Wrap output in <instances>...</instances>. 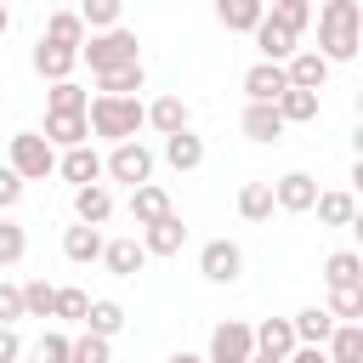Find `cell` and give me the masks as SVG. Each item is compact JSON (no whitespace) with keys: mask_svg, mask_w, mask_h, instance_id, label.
<instances>
[{"mask_svg":"<svg viewBox=\"0 0 363 363\" xmlns=\"http://www.w3.org/2000/svg\"><path fill=\"white\" fill-rule=\"evenodd\" d=\"M363 45V6L357 0H323L318 6V57L335 68V62H352Z\"/></svg>","mask_w":363,"mask_h":363,"instance_id":"1","label":"cell"},{"mask_svg":"<svg viewBox=\"0 0 363 363\" xmlns=\"http://www.w3.org/2000/svg\"><path fill=\"white\" fill-rule=\"evenodd\" d=\"M91 136H102V142H136V130L147 125V108H142V96H91Z\"/></svg>","mask_w":363,"mask_h":363,"instance_id":"2","label":"cell"},{"mask_svg":"<svg viewBox=\"0 0 363 363\" xmlns=\"http://www.w3.org/2000/svg\"><path fill=\"white\" fill-rule=\"evenodd\" d=\"M79 62H91V74H113V68L142 62V45H136V34L119 23V28H108V34H91V40L79 45Z\"/></svg>","mask_w":363,"mask_h":363,"instance_id":"3","label":"cell"},{"mask_svg":"<svg viewBox=\"0 0 363 363\" xmlns=\"http://www.w3.org/2000/svg\"><path fill=\"white\" fill-rule=\"evenodd\" d=\"M11 170L23 176V187H28V182H45V176L57 170V147H51L40 130H17V136H11Z\"/></svg>","mask_w":363,"mask_h":363,"instance_id":"4","label":"cell"},{"mask_svg":"<svg viewBox=\"0 0 363 363\" xmlns=\"http://www.w3.org/2000/svg\"><path fill=\"white\" fill-rule=\"evenodd\" d=\"M250 357H255V323L227 318V323L210 329V352H204V363H250Z\"/></svg>","mask_w":363,"mask_h":363,"instance_id":"5","label":"cell"},{"mask_svg":"<svg viewBox=\"0 0 363 363\" xmlns=\"http://www.w3.org/2000/svg\"><path fill=\"white\" fill-rule=\"evenodd\" d=\"M102 170H108V182H125V187L136 193V187L153 182V147H142V142H119V147L102 159Z\"/></svg>","mask_w":363,"mask_h":363,"instance_id":"6","label":"cell"},{"mask_svg":"<svg viewBox=\"0 0 363 363\" xmlns=\"http://www.w3.org/2000/svg\"><path fill=\"white\" fill-rule=\"evenodd\" d=\"M199 272H204L210 284H238V278H244V250H238L233 238H210V244L199 250Z\"/></svg>","mask_w":363,"mask_h":363,"instance_id":"7","label":"cell"},{"mask_svg":"<svg viewBox=\"0 0 363 363\" xmlns=\"http://www.w3.org/2000/svg\"><path fill=\"white\" fill-rule=\"evenodd\" d=\"M289 91V74L278 68V62H250L244 68V96L250 102H267V108H278V96Z\"/></svg>","mask_w":363,"mask_h":363,"instance_id":"8","label":"cell"},{"mask_svg":"<svg viewBox=\"0 0 363 363\" xmlns=\"http://www.w3.org/2000/svg\"><path fill=\"white\" fill-rule=\"evenodd\" d=\"M57 176H62V182H74V193H79V187H96L108 170H102V153L85 142V147H68V153L57 159Z\"/></svg>","mask_w":363,"mask_h":363,"instance_id":"9","label":"cell"},{"mask_svg":"<svg viewBox=\"0 0 363 363\" xmlns=\"http://www.w3.org/2000/svg\"><path fill=\"white\" fill-rule=\"evenodd\" d=\"M28 62H34V74H40V79L62 85V79H74V68H79V51H68V45H51V40H40V45L28 51Z\"/></svg>","mask_w":363,"mask_h":363,"instance_id":"10","label":"cell"},{"mask_svg":"<svg viewBox=\"0 0 363 363\" xmlns=\"http://www.w3.org/2000/svg\"><path fill=\"white\" fill-rule=\"evenodd\" d=\"M272 199H278V210L301 216V210H312V204H318V176L289 170V176H278V182H272Z\"/></svg>","mask_w":363,"mask_h":363,"instance_id":"11","label":"cell"},{"mask_svg":"<svg viewBox=\"0 0 363 363\" xmlns=\"http://www.w3.org/2000/svg\"><path fill=\"white\" fill-rule=\"evenodd\" d=\"M267 17V0H216V23L227 34H255Z\"/></svg>","mask_w":363,"mask_h":363,"instance_id":"12","label":"cell"},{"mask_svg":"<svg viewBox=\"0 0 363 363\" xmlns=\"http://www.w3.org/2000/svg\"><path fill=\"white\" fill-rule=\"evenodd\" d=\"M40 136L68 153V147H85V142H91V119H85V113H45V130H40Z\"/></svg>","mask_w":363,"mask_h":363,"instance_id":"13","label":"cell"},{"mask_svg":"<svg viewBox=\"0 0 363 363\" xmlns=\"http://www.w3.org/2000/svg\"><path fill=\"white\" fill-rule=\"evenodd\" d=\"M255 352L289 363V357H295V323H289V318H261V323H255Z\"/></svg>","mask_w":363,"mask_h":363,"instance_id":"14","label":"cell"},{"mask_svg":"<svg viewBox=\"0 0 363 363\" xmlns=\"http://www.w3.org/2000/svg\"><path fill=\"white\" fill-rule=\"evenodd\" d=\"M147 125H153L159 136H182V130H193V113H187L182 96H153V102H147Z\"/></svg>","mask_w":363,"mask_h":363,"instance_id":"15","label":"cell"},{"mask_svg":"<svg viewBox=\"0 0 363 363\" xmlns=\"http://www.w3.org/2000/svg\"><path fill=\"white\" fill-rule=\"evenodd\" d=\"M164 216H176V204H170V193H164L159 182H147V187L130 193V221H136V227H153V221H164Z\"/></svg>","mask_w":363,"mask_h":363,"instance_id":"16","label":"cell"},{"mask_svg":"<svg viewBox=\"0 0 363 363\" xmlns=\"http://www.w3.org/2000/svg\"><path fill=\"white\" fill-rule=\"evenodd\" d=\"M182 244H187V221L182 216H164V221L142 227V250L147 255H182Z\"/></svg>","mask_w":363,"mask_h":363,"instance_id":"17","label":"cell"},{"mask_svg":"<svg viewBox=\"0 0 363 363\" xmlns=\"http://www.w3.org/2000/svg\"><path fill=\"white\" fill-rule=\"evenodd\" d=\"M102 267H108L113 278H136V272L147 267V250H142V238H108V250H102Z\"/></svg>","mask_w":363,"mask_h":363,"instance_id":"18","label":"cell"},{"mask_svg":"<svg viewBox=\"0 0 363 363\" xmlns=\"http://www.w3.org/2000/svg\"><path fill=\"white\" fill-rule=\"evenodd\" d=\"M255 45H261V62H278V68H284V62L301 51V40H295L289 28H278L272 17H261V28H255Z\"/></svg>","mask_w":363,"mask_h":363,"instance_id":"19","label":"cell"},{"mask_svg":"<svg viewBox=\"0 0 363 363\" xmlns=\"http://www.w3.org/2000/svg\"><path fill=\"white\" fill-rule=\"evenodd\" d=\"M102 250H108V238H102V227H68L62 233V255L68 261H79V267H91V261H102Z\"/></svg>","mask_w":363,"mask_h":363,"instance_id":"20","label":"cell"},{"mask_svg":"<svg viewBox=\"0 0 363 363\" xmlns=\"http://www.w3.org/2000/svg\"><path fill=\"white\" fill-rule=\"evenodd\" d=\"M284 74H289V85H295V91H323V79H329V62H323L318 51H295V57L284 62Z\"/></svg>","mask_w":363,"mask_h":363,"instance_id":"21","label":"cell"},{"mask_svg":"<svg viewBox=\"0 0 363 363\" xmlns=\"http://www.w3.org/2000/svg\"><path fill=\"white\" fill-rule=\"evenodd\" d=\"M238 130H244L250 142H284V119H278V108H267V102H250L244 119H238Z\"/></svg>","mask_w":363,"mask_h":363,"instance_id":"22","label":"cell"},{"mask_svg":"<svg viewBox=\"0 0 363 363\" xmlns=\"http://www.w3.org/2000/svg\"><path fill=\"white\" fill-rule=\"evenodd\" d=\"M74 216H79V227H102V221L113 216V193H108V182L79 187V193H74Z\"/></svg>","mask_w":363,"mask_h":363,"instance_id":"23","label":"cell"},{"mask_svg":"<svg viewBox=\"0 0 363 363\" xmlns=\"http://www.w3.org/2000/svg\"><path fill=\"white\" fill-rule=\"evenodd\" d=\"M289 323H295V346H329V335H335L329 306H306V312H295Z\"/></svg>","mask_w":363,"mask_h":363,"instance_id":"24","label":"cell"},{"mask_svg":"<svg viewBox=\"0 0 363 363\" xmlns=\"http://www.w3.org/2000/svg\"><path fill=\"white\" fill-rule=\"evenodd\" d=\"M164 164H170V170H199V164H204V136H193V130L164 136Z\"/></svg>","mask_w":363,"mask_h":363,"instance_id":"25","label":"cell"},{"mask_svg":"<svg viewBox=\"0 0 363 363\" xmlns=\"http://www.w3.org/2000/svg\"><path fill=\"white\" fill-rule=\"evenodd\" d=\"M318 221L323 227H352V216H357V199L346 193V187H329V193H318Z\"/></svg>","mask_w":363,"mask_h":363,"instance_id":"26","label":"cell"},{"mask_svg":"<svg viewBox=\"0 0 363 363\" xmlns=\"http://www.w3.org/2000/svg\"><path fill=\"white\" fill-rule=\"evenodd\" d=\"M323 284H329V289H352V284H363V255H357V250H335V255L323 261Z\"/></svg>","mask_w":363,"mask_h":363,"instance_id":"27","label":"cell"},{"mask_svg":"<svg viewBox=\"0 0 363 363\" xmlns=\"http://www.w3.org/2000/svg\"><path fill=\"white\" fill-rule=\"evenodd\" d=\"M40 40H51V45H68V51H79L85 45V23H79V11H51L45 17V34Z\"/></svg>","mask_w":363,"mask_h":363,"instance_id":"28","label":"cell"},{"mask_svg":"<svg viewBox=\"0 0 363 363\" xmlns=\"http://www.w3.org/2000/svg\"><path fill=\"white\" fill-rule=\"evenodd\" d=\"M147 85V68L130 62V68H113V74H96V96H136Z\"/></svg>","mask_w":363,"mask_h":363,"instance_id":"29","label":"cell"},{"mask_svg":"<svg viewBox=\"0 0 363 363\" xmlns=\"http://www.w3.org/2000/svg\"><path fill=\"white\" fill-rule=\"evenodd\" d=\"M272 210H278L272 182H244V187H238V216H244V221H267Z\"/></svg>","mask_w":363,"mask_h":363,"instance_id":"30","label":"cell"},{"mask_svg":"<svg viewBox=\"0 0 363 363\" xmlns=\"http://www.w3.org/2000/svg\"><path fill=\"white\" fill-rule=\"evenodd\" d=\"M323 352H329V363H363V323H335Z\"/></svg>","mask_w":363,"mask_h":363,"instance_id":"31","label":"cell"},{"mask_svg":"<svg viewBox=\"0 0 363 363\" xmlns=\"http://www.w3.org/2000/svg\"><path fill=\"white\" fill-rule=\"evenodd\" d=\"M278 119H284V125H312V119H318V91H295V85H289V91L278 96Z\"/></svg>","mask_w":363,"mask_h":363,"instance_id":"32","label":"cell"},{"mask_svg":"<svg viewBox=\"0 0 363 363\" xmlns=\"http://www.w3.org/2000/svg\"><path fill=\"white\" fill-rule=\"evenodd\" d=\"M119 329H125V306H119V301H91V312H85V335L113 340Z\"/></svg>","mask_w":363,"mask_h":363,"instance_id":"33","label":"cell"},{"mask_svg":"<svg viewBox=\"0 0 363 363\" xmlns=\"http://www.w3.org/2000/svg\"><path fill=\"white\" fill-rule=\"evenodd\" d=\"M45 113H91V91H79L74 79H62V85L45 91Z\"/></svg>","mask_w":363,"mask_h":363,"instance_id":"34","label":"cell"},{"mask_svg":"<svg viewBox=\"0 0 363 363\" xmlns=\"http://www.w3.org/2000/svg\"><path fill=\"white\" fill-rule=\"evenodd\" d=\"M23 318H57V284L28 278L23 284Z\"/></svg>","mask_w":363,"mask_h":363,"instance_id":"35","label":"cell"},{"mask_svg":"<svg viewBox=\"0 0 363 363\" xmlns=\"http://www.w3.org/2000/svg\"><path fill=\"white\" fill-rule=\"evenodd\" d=\"M267 17H272L278 28H289V34L301 40V28L312 23V6H306V0H272V6H267Z\"/></svg>","mask_w":363,"mask_h":363,"instance_id":"36","label":"cell"},{"mask_svg":"<svg viewBox=\"0 0 363 363\" xmlns=\"http://www.w3.org/2000/svg\"><path fill=\"white\" fill-rule=\"evenodd\" d=\"M329 318H335V323H363V284L329 289Z\"/></svg>","mask_w":363,"mask_h":363,"instance_id":"37","label":"cell"},{"mask_svg":"<svg viewBox=\"0 0 363 363\" xmlns=\"http://www.w3.org/2000/svg\"><path fill=\"white\" fill-rule=\"evenodd\" d=\"M79 23H85L91 34L119 28V0H85V6H79Z\"/></svg>","mask_w":363,"mask_h":363,"instance_id":"38","label":"cell"},{"mask_svg":"<svg viewBox=\"0 0 363 363\" xmlns=\"http://www.w3.org/2000/svg\"><path fill=\"white\" fill-rule=\"evenodd\" d=\"M28 255V233L17 221H0V267H17Z\"/></svg>","mask_w":363,"mask_h":363,"instance_id":"39","label":"cell"},{"mask_svg":"<svg viewBox=\"0 0 363 363\" xmlns=\"http://www.w3.org/2000/svg\"><path fill=\"white\" fill-rule=\"evenodd\" d=\"M85 312H91V295H85V289H74V284L57 289V318H62V323H85Z\"/></svg>","mask_w":363,"mask_h":363,"instance_id":"40","label":"cell"},{"mask_svg":"<svg viewBox=\"0 0 363 363\" xmlns=\"http://www.w3.org/2000/svg\"><path fill=\"white\" fill-rule=\"evenodd\" d=\"M68 363H113V346L102 335H79L74 352H68Z\"/></svg>","mask_w":363,"mask_h":363,"instance_id":"41","label":"cell"},{"mask_svg":"<svg viewBox=\"0 0 363 363\" xmlns=\"http://www.w3.org/2000/svg\"><path fill=\"white\" fill-rule=\"evenodd\" d=\"M17 318H23V284L0 278V329H17Z\"/></svg>","mask_w":363,"mask_h":363,"instance_id":"42","label":"cell"},{"mask_svg":"<svg viewBox=\"0 0 363 363\" xmlns=\"http://www.w3.org/2000/svg\"><path fill=\"white\" fill-rule=\"evenodd\" d=\"M68 352H74V340H68V335H40L34 363H68Z\"/></svg>","mask_w":363,"mask_h":363,"instance_id":"43","label":"cell"},{"mask_svg":"<svg viewBox=\"0 0 363 363\" xmlns=\"http://www.w3.org/2000/svg\"><path fill=\"white\" fill-rule=\"evenodd\" d=\"M17 199H23V176H17L11 164H0V210H11Z\"/></svg>","mask_w":363,"mask_h":363,"instance_id":"44","label":"cell"},{"mask_svg":"<svg viewBox=\"0 0 363 363\" xmlns=\"http://www.w3.org/2000/svg\"><path fill=\"white\" fill-rule=\"evenodd\" d=\"M23 357V340H17V329H0V363H17Z\"/></svg>","mask_w":363,"mask_h":363,"instance_id":"45","label":"cell"},{"mask_svg":"<svg viewBox=\"0 0 363 363\" xmlns=\"http://www.w3.org/2000/svg\"><path fill=\"white\" fill-rule=\"evenodd\" d=\"M289 363H329V352H323V346H295Z\"/></svg>","mask_w":363,"mask_h":363,"instance_id":"46","label":"cell"},{"mask_svg":"<svg viewBox=\"0 0 363 363\" xmlns=\"http://www.w3.org/2000/svg\"><path fill=\"white\" fill-rule=\"evenodd\" d=\"M346 193H352V199H363V159L352 164V187H346Z\"/></svg>","mask_w":363,"mask_h":363,"instance_id":"47","label":"cell"},{"mask_svg":"<svg viewBox=\"0 0 363 363\" xmlns=\"http://www.w3.org/2000/svg\"><path fill=\"white\" fill-rule=\"evenodd\" d=\"M352 238H357V255H363V204H357V216H352Z\"/></svg>","mask_w":363,"mask_h":363,"instance_id":"48","label":"cell"},{"mask_svg":"<svg viewBox=\"0 0 363 363\" xmlns=\"http://www.w3.org/2000/svg\"><path fill=\"white\" fill-rule=\"evenodd\" d=\"M164 363H204V357H199V352H170Z\"/></svg>","mask_w":363,"mask_h":363,"instance_id":"49","label":"cell"},{"mask_svg":"<svg viewBox=\"0 0 363 363\" xmlns=\"http://www.w3.org/2000/svg\"><path fill=\"white\" fill-rule=\"evenodd\" d=\"M352 147H357V159H363V119L352 125Z\"/></svg>","mask_w":363,"mask_h":363,"instance_id":"50","label":"cell"},{"mask_svg":"<svg viewBox=\"0 0 363 363\" xmlns=\"http://www.w3.org/2000/svg\"><path fill=\"white\" fill-rule=\"evenodd\" d=\"M6 28H11V11H6V6H0V34H6Z\"/></svg>","mask_w":363,"mask_h":363,"instance_id":"51","label":"cell"},{"mask_svg":"<svg viewBox=\"0 0 363 363\" xmlns=\"http://www.w3.org/2000/svg\"><path fill=\"white\" fill-rule=\"evenodd\" d=\"M250 363H284V357H261V352H255V357H250Z\"/></svg>","mask_w":363,"mask_h":363,"instance_id":"52","label":"cell"},{"mask_svg":"<svg viewBox=\"0 0 363 363\" xmlns=\"http://www.w3.org/2000/svg\"><path fill=\"white\" fill-rule=\"evenodd\" d=\"M357 119H363V91H357Z\"/></svg>","mask_w":363,"mask_h":363,"instance_id":"53","label":"cell"}]
</instances>
